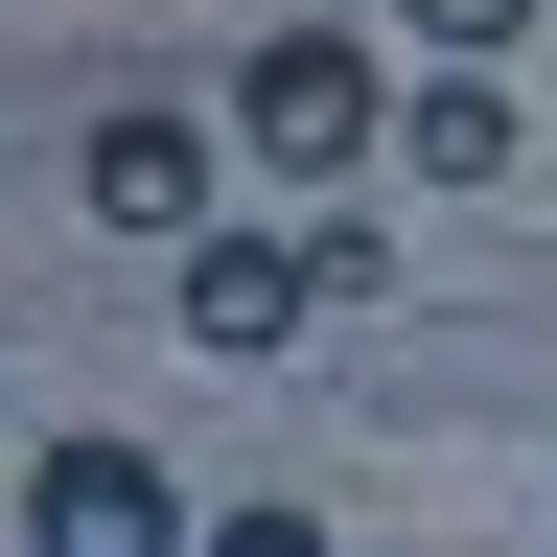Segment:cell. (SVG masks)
<instances>
[{
  "label": "cell",
  "instance_id": "52a82bcc",
  "mask_svg": "<svg viewBox=\"0 0 557 557\" xmlns=\"http://www.w3.org/2000/svg\"><path fill=\"white\" fill-rule=\"evenodd\" d=\"M395 24L442 47V70H487V47H534V0H395Z\"/></svg>",
  "mask_w": 557,
  "mask_h": 557
},
{
  "label": "cell",
  "instance_id": "7a4b0ae2",
  "mask_svg": "<svg viewBox=\"0 0 557 557\" xmlns=\"http://www.w3.org/2000/svg\"><path fill=\"white\" fill-rule=\"evenodd\" d=\"M209 186H233V139H209L186 94H94V139H70V209H94V233H209Z\"/></svg>",
  "mask_w": 557,
  "mask_h": 557
},
{
  "label": "cell",
  "instance_id": "5b68a950",
  "mask_svg": "<svg viewBox=\"0 0 557 557\" xmlns=\"http://www.w3.org/2000/svg\"><path fill=\"white\" fill-rule=\"evenodd\" d=\"M395 163H418V186H511V94H487V70L395 94Z\"/></svg>",
  "mask_w": 557,
  "mask_h": 557
},
{
  "label": "cell",
  "instance_id": "277c9868",
  "mask_svg": "<svg viewBox=\"0 0 557 557\" xmlns=\"http://www.w3.org/2000/svg\"><path fill=\"white\" fill-rule=\"evenodd\" d=\"M302 325H325L302 233H233V209H209V233H186V348H209V372H278Z\"/></svg>",
  "mask_w": 557,
  "mask_h": 557
},
{
  "label": "cell",
  "instance_id": "6da1fadb",
  "mask_svg": "<svg viewBox=\"0 0 557 557\" xmlns=\"http://www.w3.org/2000/svg\"><path fill=\"white\" fill-rule=\"evenodd\" d=\"M233 139H256L278 186H372V139H395V94H372V47H348V24H278V47L233 70Z\"/></svg>",
  "mask_w": 557,
  "mask_h": 557
},
{
  "label": "cell",
  "instance_id": "ba28073f",
  "mask_svg": "<svg viewBox=\"0 0 557 557\" xmlns=\"http://www.w3.org/2000/svg\"><path fill=\"white\" fill-rule=\"evenodd\" d=\"M209 557H325V511H302V487H256V511H209Z\"/></svg>",
  "mask_w": 557,
  "mask_h": 557
},
{
  "label": "cell",
  "instance_id": "3957f363",
  "mask_svg": "<svg viewBox=\"0 0 557 557\" xmlns=\"http://www.w3.org/2000/svg\"><path fill=\"white\" fill-rule=\"evenodd\" d=\"M24 557H209V511H186L139 442H47V465H24Z\"/></svg>",
  "mask_w": 557,
  "mask_h": 557
},
{
  "label": "cell",
  "instance_id": "8992f818",
  "mask_svg": "<svg viewBox=\"0 0 557 557\" xmlns=\"http://www.w3.org/2000/svg\"><path fill=\"white\" fill-rule=\"evenodd\" d=\"M302 278H325V302H395V233H372V186H325V209H302Z\"/></svg>",
  "mask_w": 557,
  "mask_h": 557
}]
</instances>
